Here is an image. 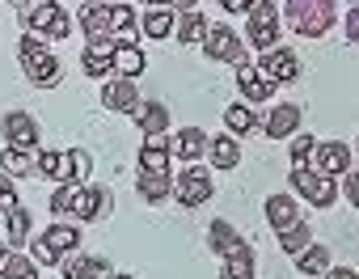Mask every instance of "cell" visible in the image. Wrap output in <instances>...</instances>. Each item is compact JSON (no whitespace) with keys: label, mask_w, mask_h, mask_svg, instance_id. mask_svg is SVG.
<instances>
[{"label":"cell","mask_w":359,"mask_h":279,"mask_svg":"<svg viewBox=\"0 0 359 279\" xmlns=\"http://www.w3.org/2000/svg\"><path fill=\"white\" fill-rule=\"evenodd\" d=\"M355 149H359V144H355Z\"/></svg>","instance_id":"obj_54"},{"label":"cell","mask_w":359,"mask_h":279,"mask_svg":"<svg viewBox=\"0 0 359 279\" xmlns=\"http://www.w3.org/2000/svg\"><path fill=\"white\" fill-rule=\"evenodd\" d=\"M292 191L309 207H334V199H338V182L330 174H317L313 165H292Z\"/></svg>","instance_id":"obj_2"},{"label":"cell","mask_w":359,"mask_h":279,"mask_svg":"<svg viewBox=\"0 0 359 279\" xmlns=\"http://www.w3.org/2000/svg\"><path fill=\"white\" fill-rule=\"evenodd\" d=\"M208 30H212V22H208L199 9H195V13H177V22H173V39L182 43V47H203Z\"/></svg>","instance_id":"obj_19"},{"label":"cell","mask_w":359,"mask_h":279,"mask_svg":"<svg viewBox=\"0 0 359 279\" xmlns=\"http://www.w3.org/2000/svg\"><path fill=\"white\" fill-rule=\"evenodd\" d=\"M317 174H330V178H338V174H346L351 170V149L342 144V140H317V149H313V161H309Z\"/></svg>","instance_id":"obj_8"},{"label":"cell","mask_w":359,"mask_h":279,"mask_svg":"<svg viewBox=\"0 0 359 279\" xmlns=\"http://www.w3.org/2000/svg\"><path fill=\"white\" fill-rule=\"evenodd\" d=\"M64 279H110L114 271H110V262L106 258H89V254H64Z\"/></svg>","instance_id":"obj_15"},{"label":"cell","mask_w":359,"mask_h":279,"mask_svg":"<svg viewBox=\"0 0 359 279\" xmlns=\"http://www.w3.org/2000/svg\"><path fill=\"white\" fill-rule=\"evenodd\" d=\"M203 55L212 64H241L245 60V39L233 26H212L208 39H203Z\"/></svg>","instance_id":"obj_4"},{"label":"cell","mask_w":359,"mask_h":279,"mask_svg":"<svg viewBox=\"0 0 359 279\" xmlns=\"http://www.w3.org/2000/svg\"><path fill=\"white\" fill-rule=\"evenodd\" d=\"M81 68H85V76H93V81H110V76H114V60H97V55H81Z\"/></svg>","instance_id":"obj_42"},{"label":"cell","mask_w":359,"mask_h":279,"mask_svg":"<svg viewBox=\"0 0 359 279\" xmlns=\"http://www.w3.org/2000/svg\"><path fill=\"white\" fill-rule=\"evenodd\" d=\"M237 89H241V102H250V106H266V102L275 97L279 85H275L258 64L241 60V64H237Z\"/></svg>","instance_id":"obj_5"},{"label":"cell","mask_w":359,"mask_h":279,"mask_svg":"<svg viewBox=\"0 0 359 279\" xmlns=\"http://www.w3.org/2000/svg\"><path fill=\"white\" fill-rule=\"evenodd\" d=\"M76 22H81V30H85V39H97V34H110V5H85V9L76 13Z\"/></svg>","instance_id":"obj_30"},{"label":"cell","mask_w":359,"mask_h":279,"mask_svg":"<svg viewBox=\"0 0 359 279\" xmlns=\"http://www.w3.org/2000/svg\"><path fill=\"white\" fill-rule=\"evenodd\" d=\"M342 30H346V43H355V47H359V5H351V9H346Z\"/></svg>","instance_id":"obj_46"},{"label":"cell","mask_w":359,"mask_h":279,"mask_svg":"<svg viewBox=\"0 0 359 279\" xmlns=\"http://www.w3.org/2000/svg\"><path fill=\"white\" fill-rule=\"evenodd\" d=\"M47 51H51V47H47V39H43V34H30V30H26V34L18 39V60H22V64L39 60V55H47Z\"/></svg>","instance_id":"obj_40"},{"label":"cell","mask_w":359,"mask_h":279,"mask_svg":"<svg viewBox=\"0 0 359 279\" xmlns=\"http://www.w3.org/2000/svg\"><path fill=\"white\" fill-rule=\"evenodd\" d=\"M30 258H34V266H60L64 262V254L47 241V237H39V241H30Z\"/></svg>","instance_id":"obj_41"},{"label":"cell","mask_w":359,"mask_h":279,"mask_svg":"<svg viewBox=\"0 0 359 279\" xmlns=\"http://www.w3.org/2000/svg\"><path fill=\"white\" fill-rule=\"evenodd\" d=\"M334 18H338L334 0H287V5H283V22L300 39H325Z\"/></svg>","instance_id":"obj_1"},{"label":"cell","mask_w":359,"mask_h":279,"mask_svg":"<svg viewBox=\"0 0 359 279\" xmlns=\"http://www.w3.org/2000/svg\"><path fill=\"white\" fill-rule=\"evenodd\" d=\"M342 195H346L351 207H359V170H346L342 174Z\"/></svg>","instance_id":"obj_44"},{"label":"cell","mask_w":359,"mask_h":279,"mask_svg":"<svg viewBox=\"0 0 359 279\" xmlns=\"http://www.w3.org/2000/svg\"><path fill=\"white\" fill-rule=\"evenodd\" d=\"M173 22H177L173 9H148L140 18V34L144 39H173Z\"/></svg>","instance_id":"obj_27"},{"label":"cell","mask_w":359,"mask_h":279,"mask_svg":"<svg viewBox=\"0 0 359 279\" xmlns=\"http://www.w3.org/2000/svg\"><path fill=\"white\" fill-rule=\"evenodd\" d=\"M0 170H5L9 178H30V174H39V161H34V153L5 144V153H0Z\"/></svg>","instance_id":"obj_28"},{"label":"cell","mask_w":359,"mask_h":279,"mask_svg":"<svg viewBox=\"0 0 359 279\" xmlns=\"http://www.w3.org/2000/svg\"><path fill=\"white\" fill-rule=\"evenodd\" d=\"M220 5H224L229 13H245V9H250V0H220Z\"/></svg>","instance_id":"obj_49"},{"label":"cell","mask_w":359,"mask_h":279,"mask_svg":"<svg viewBox=\"0 0 359 279\" xmlns=\"http://www.w3.org/2000/svg\"><path fill=\"white\" fill-rule=\"evenodd\" d=\"M0 279H39V266H34V258H26L22 250H9L5 266H0Z\"/></svg>","instance_id":"obj_35"},{"label":"cell","mask_w":359,"mask_h":279,"mask_svg":"<svg viewBox=\"0 0 359 279\" xmlns=\"http://www.w3.org/2000/svg\"><path fill=\"white\" fill-rule=\"evenodd\" d=\"M169 165H173L169 135H144V149H140V170H144V174H169Z\"/></svg>","instance_id":"obj_14"},{"label":"cell","mask_w":359,"mask_h":279,"mask_svg":"<svg viewBox=\"0 0 359 279\" xmlns=\"http://www.w3.org/2000/svg\"><path fill=\"white\" fill-rule=\"evenodd\" d=\"M304 216H300V203H296V195H271L266 199V224L275 229V233H283V229H292V224H300Z\"/></svg>","instance_id":"obj_17"},{"label":"cell","mask_w":359,"mask_h":279,"mask_svg":"<svg viewBox=\"0 0 359 279\" xmlns=\"http://www.w3.org/2000/svg\"><path fill=\"white\" fill-rule=\"evenodd\" d=\"M81 186H85V182H60V186H55V195H51V212H55V216H72Z\"/></svg>","instance_id":"obj_37"},{"label":"cell","mask_w":359,"mask_h":279,"mask_svg":"<svg viewBox=\"0 0 359 279\" xmlns=\"http://www.w3.org/2000/svg\"><path fill=\"white\" fill-rule=\"evenodd\" d=\"M131 118L144 135H165L169 131V106H161V102H140L131 110Z\"/></svg>","instance_id":"obj_21"},{"label":"cell","mask_w":359,"mask_h":279,"mask_svg":"<svg viewBox=\"0 0 359 279\" xmlns=\"http://www.w3.org/2000/svg\"><path fill=\"white\" fill-rule=\"evenodd\" d=\"M110 34L118 43H140V22L131 5H110Z\"/></svg>","instance_id":"obj_25"},{"label":"cell","mask_w":359,"mask_h":279,"mask_svg":"<svg viewBox=\"0 0 359 279\" xmlns=\"http://www.w3.org/2000/svg\"><path fill=\"white\" fill-rule=\"evenodd\" d=\"M68 34H72V18H68V13H60V18L51 22V30H47L43 39H47V43H55V39H68Z\"/></svg>","instance_id":"obj_45"},{"label":"cell","mask_w":359,"mask_h":279,"mask_svg":"<svg viewBox=\"0 0 359 279\" xmlns=\"http://www.w3.org/2000/svg\"><path fill=\"white\" fill-rule=\"evenodd\" d=\"M9 207H18V191H13V178L0 170V212H9Z\"/></svg>","instance_id":"obj_43"},{"label":"cell","mask_w":359,"mask_h":279,"mask_svg":"<svg viewBox=\"0 0 359 279\" xmlns=\"http://www.w3.org/2000/svg\"><path fill=\"white\" fill-rule=\"evenodd\" d=\"M22 72H26V81L34 85V89H55L60 81H64V64L47 51V55H39V60H30V64H22Z\"/></svg>","instance_id":"obj_16"},{"label":"cell","mask_w":359,"mask_h":279,"mask_svg":"<svg viewBox=\"0 0 359 279\" xmlns=\"http://www.w3.org/2000/svg\"><path fill=\"white\" fill-rule=\"evenodd\" d=\"M254 271H258V254H254V245H245L233 258H224L220 279H254Z\"/></svg>","instance_id":"obj_29"},{"label":"cell","mask_w":359,"mask_h":279,"mask_svg":"<svg viewBox=\"0 0 359 279\" xmlns=\"http://www.w3.org/2000/svg\"><path fill=\"white\" fill-rule=\"evenodd\" d=\"M313 149H317V135L296 131V135L287 140V157H292V165H309V161H313Z\"/></svg>","instance_id":"obj_38"},{"label":"cell","mask_w":359,"mask_h":279,"mask_svg":"<svg viewBox=\"0 0 359 279\" xmlns=\"http://www.w3.org/2000/svg\"><path fill=\"white\" fill-rule=\"evenodd\" d=\"M346 5H359V0H346Z\"/></svg>","instance_id":"obj_53"},{"label":"cell","mask_w":359,"mask_h":279,"mask_svg":"<svg viewBox=\"0 0 359 279\" xmlns=\"http://www.w3.org/2000/svg\"><path fill=\"white\" fill-rule=\"evenodd\" d=\"M5 258H9V241H0V266H5Z\"/></svg>","instance_id":"obj_51"},{"label":"cell","mask_w":359,"mask_h":279,"mask_svg":"<svg viewBox=\"0 0 359 279\" xmlns=\"http://www.w3.org/2000/svg\"><path fill=\"white\" fill-rule=\"evenodd\" d=\"M275 85H287V81H296L300 76V55L292 51V47H271V51H262V64H258Z\"/></svg>","instance_id":"obj_9"},{"label":"cell","mask_w":359,"mask_h":279,"mask_svg":"<svg viewBox=\"0 0 359 279\" xmlns=\"http://www.w3.org/2000/svg\"><path fill=\"white\" fill-rule=\"evenodd\" d=\"M43 237H47L60 254H76V250H81V229H72V224H51Z\"/></svg>","instance_id":"obj_36"},{"label":"cell","mask_w":359,"mask_h":279,"mask_svg":"<svg viewBox=\"0 0 359 279\" xmlns=\"http://www.w3.org/2000/svg\"><path fill=\"white\" fill-rule=\"evenodd\" d=\"M208 245H212V254L233 258V254H237V250H245L250 241L237 233V224H229V220H212V229H208Z\"/></svg>","instance_id":"obj_18"},{"label":"cell","mask_w":359,"mask_h":279,"mask_svg":"<svg viewBox=\"0 0 359 279\" xmlns=\"http://www.w3.org/2000/svg\"><path fill=\"white\" fill-rule=\"evenodd\" d=\"M321 279H359V275H355L351 266H330V271H325Z\"/></svg>","instance_id":"obj_47"},{"label":"cell","mask_w":359,"mask_h":279,"mask_svg":"<svg viewBox=\"0 0 359 279\" xmlns=\"http://www.w3.org/2000/svg\"><path fill=\"white\" fill-rule=\"evenodd\" d=\"M5 241H9V250L30 245V212H26L22 203L5 212Z\"/></svg>","instance_id":"obj_26"},{"label":"cell","mask_w":359,"mask_h":279,"mask_svg":"<svg viewBox=\"0 0 359 279\" xmlns=\"http://www.w3.org/2000/svg\"><path fill=\"white\" fill-rule=\"evenodd\" d=\"M212 195H216V182H212V170H203V165H187L173 178V199L182 207H203V203H212Z\"/></svg>","instance_id":"obj_3"},{"label":"cell","mask_w":359,"mask_h":279,"mask_svg":"<svg viewBox=\"0 0 359 279\" xmlns=\"http://www.w3.org/2000/svg\"><path fill=\"white\" fill-rule=\"evenodd\" d=\"M140 5H148V9H169V0H140Z\"/></svg>","instance_id":"obj_50"},{"label":"cell","mask_w":359,"mask_h":279,"mask_svg":"<svg viewBox=\"0 0 359 279\" xmlns=\"http://www.w3.org/2000/svg\"><path fill=\"white\" fill-rule=\"evenodd\" d=\"M309 245H313V229H309L304 220L279 233V250H283V254H292V258H296V254H304Z\"/></svg>","instance_id":"obj_34"},{"label":"cell","mask_w":359,"mask_h":279,"mask_svg":"<svg viewBox=\"0 0 359 279\" xmlns=\"http://www.w3.org/2000/svg\"><path fill=\"white\" fill-rule=\"evenodd\" d=\"M135 191H140L144 203H165V199H173V174H144L140 170Z\"/></svg>","instance_id":"obj_24"},{"label":"cell","mask_w":359,"mask_h":279,"mask_svg":"<svg viewBox=\"0 0 359 279\" xmlns=\"http://www.w3.org/2000/svg\"><path fill=\"white\" fill-rule=\"evenodd\" d=\"M110 279H135V275H118V271H114V275H110Z\"/></svg>","instance_id":"obj_52"},{"label":"cell","mask_w":359,"mask_h":279,"mask_svg":"<svg viewBox=\"0 0 359 279\" xmlns=\"http://www.w3.org/2000/svg\"><path fill=\"white\" fill-rule=\"evenodd\" d=\"M258 127H262V118H258V110H254L250 102H233V106H224V131H233L237 140L250 135V131H258Z\"/></svg>","instance_id":"obj_22"},{"label":"cell","mask_w":359,"mask_h":279,"mask_svg":"<svg viewBox=\"0 0 359 279\" xmlns=\"http://www.w3.org/2000/svg\"><path fill=\"white\" fill-rule=\"evenodd\" d=\"M330 266H334V262H330V250H325L321 241H313L304 254H296V271H300V275H325Z\"/></svg>","instance_id":"obj_31"},{"label":"cell","mask_w":359,"mask_h":279,"mask_svg":"<svg viewBox=\"0 0 359 279\" xmlns=\"http://www.w3.org/2000/svg\"><path fill=\"white\" fill-rule=\"evenodd\" d=\"M0 131H5L9 149H26V153H39V144H43V131H39V123H34L26 110H9L5 118H0Z\"/></svg>","instance_id":"obj_6"},{"label":"cell","mask_w":359,"mask_h":279,"mask_svg":"<svg viewBox=\"0 0 359 279\" xmlns=\"http://www.w3.org/2000/svg\"><path fill=\"white\" fill-rule=\"evenodd\" d=\"M262 131H266V140H292V135L300 131V106H296V102L271 106V114L262 118Z\"/></svg>","instance_id":"obj_11"},{"label":"cell","mask_w":359,"mask_h":279,"mask_svg":"<svg viewBox=\"0 0 359 279\" xmlns=\"http://www.w3.org/2000/svg\"><path fill=\"white\" fill-rule=\"evenodd\" d=\"M208 131L203 127H182V131H177V135H169V149H173V157L177 161H199V157H208Z\"/></svg>","instance_id":"obj_13"},{"label":"cell","mask_w":359,"mask_h":279,"mask_svg":"<svg viewBox=\"0 0 359 279\" xmlns=\"http://www.w3.org/2000/svg\"><path fill=\"white\" fill-rule=\"evenodd\" d=\"M114 207V199H110V191L106 186H81V195H76V207H72V216L81 220V224H93V220H102L106 212Z\"/></svg>","instance_id":"obj_12"},{"label":"cell","mask_w":359,"mask_h":279,"mask_svg":"<svg viewBox=\"0 0 359 279\" xmlns=\"http://www.w3.org/2000/svg\"><path fill=\"white\" fill-rule=\"evenodd\" d=\"M140 72H148V55H144V47L140 43H118V51H114V76H140Z\"/></svg>","instance_id":"obj_23"},{"label":"cell","mask_w":359,"mask_h":279,"mask_svg":"<svg viewBox=\"0 0 359 279\" xmlns=\"http://www.w3.org/2000/svg\"><path fill=\"white\" fill-rule=\"evenodd\" d=\"M245 39L254 51H271L279 47V22H245Z\"/></svg>","instance_id":"obj_32"},{"label":"cell","mask_w":359,"mask_h":279,"mask_svg":"<svg viewBox=\"0 0 359 279\" xmlns=\"http://www.w3.org/2000/svg\"><path fill=\"white\" fill-rule=\"evenodd\" d=\"M208 157H212V170H233V165L241 161V140H237L233 131L212 135V140H208Z\"/></svg>","instance_id":"obj_20"},{"label":"cell","mask_w":359,"mask_h":279,"mask_svg":"<svg viewBox=\"0 0 359 279\" xmlns=\"http://www.w3.org/2000/svg\"><path fill=\"white\" fill-rule=\"evenodd\" d=\"M140 102H144V97H140V89H135L131 76H110V81H102V106H106L110 114H131Z\"/></svg>","instance_id":"obj_7"},{"label":"cell","mask_w":359,"mask_h":279,"mask_svg":"<svg viewBox=\"0 0 359 279\" xmlns=\"http://www.w3.org/2000/svg\"><path fill=\"white\" fill-rule=\"evenodd\" d=\"M34 161H39V174H43V178L64 182V153H55V149H39Z\"/></svg>","instance_id":"obj_39"},{"label":"cell","mask_w":359,"mask_h":279,"mask_svg":"<svg viewBox=\"0 0 359 279\" xmlns=\"http://www.w3.org/2000/svg\"><path fill=\"white\" fill-rule=\"evenodd\" d=\"M93 174V157L85 149H68L64 153V182H89Z\"/></svg>","instance_id":"obj_33"},{"label":"cell","mask_w":359,"mask_h":279,"mask_svg":"<svg viewBox=\"0 0 359 279\" xmlns=\"http://www.w3.org/2000/svg\"><path fill=\"white\" fill-rule=\"evenodd\" d=\"M60 13H64L60 0H18V18H22V26L30 34H47Z\"/></svg>","instance_id":"obj_10"},{"label":"cell","mask_w":359,"mask_h":279,"mask_svg":"<svg viewBox=\"0 0 359 279\" xmlns=\"http://www.w3.org/2000/svg\"><path fill=\"white\" fill-rule=\"evenodd\" d=\"M195 5H199V0H169L173 13H195Z\"/></svg>","instance_id":"obj_48"}]
</instances>
